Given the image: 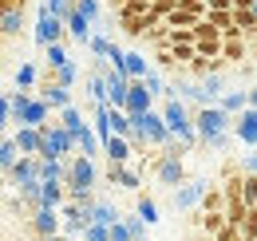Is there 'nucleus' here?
Returning <instances> with one entry per match:
<instances>
[{
	"instance_id": "f257e3e1",
	"label": "nucleus",
	"mask_w": 257,
	"mask_h": 241,
	"mask_svg": "<svg viewBox=\"0 0 257 241\" xmlns=\"http://www.w3.org/2000/svg\"><path fill=\"white\" fill-rule=\"evenodd\" d=\"M222 60L241 63L245 60V40H222Z\"/></svg>"
},
{
	"instance_id": "f03ea898",
	"label": "nucleus",
	"mask_w": 257,
	"mask_h": 241,
	"mask_svg": "<svg viewBox=\"0 0 257 241\" xmlns=\"http://www.w3.org/2000/svg\"><path fill=\"white\" fill-rule=\"evenodd\" d=\"M202 225L210 229V237H218V233H222V229H225V225H229V221H225L222 213H206V217H202Z\"/></svg>"
},
{
	"instance_id": "7ed1b4c3",
	"label": "nucleus",
	"mask_w": 257,
	"mask_h": 241,
	"mask_svg": "<svg viewBox=\"0 0 257 241\" xmlns=\"http://www.w3.org/2000/svg\"><path fill=\"white\" fill-rule=\"evenodd\" d=\"M210 24H214V28H233V24H237V20H233V12H210Z\"/></svg>"
},
{
	"instance_id": "20e7f679",
	"label": "nucleus",
	"mask_w": 257,
	"mask_h": 241,
	"mask_svg": "<svg viewBox=\"0 0 257 241\" xmlns=\"http://www.w3.org/2000/svg\"><path fill=\"white\" fill-rule=\"evenodd\" d=\"M4 32H8V36L20 32V16H16V12H4Z\"/></svg>"
},
{
	"instance_id": "39448f33",
	"label": "nucleus",
	"mask_w": 257,
	"mask_h": 241,
	"mask_svg": "<svg viewBox=\"0 0 257 241\" xmlns=\"http://www.w3.org/2000/svg\"><path fill=\"white\" fill-rule=\"evenodd\" d=\"M218 206H222V194H218V190H210V194H206V213H214Z\"/></svg>"
},
{
	"instance_id": "423d86ee",
	"label": "nucleus",
	"mask_w": 257,
	"mask_h": 241,
	"mask_svg": "<svg viewBox=\"0 0 257 241\" xmlns=\"http://www.w3.org/2000/svg\"><path fill=\"white\" fill-rule=\"evenodd\" d=\"M24 4H28V0H0L4 12H24Z\"/></svg>"
}]
</instances>
